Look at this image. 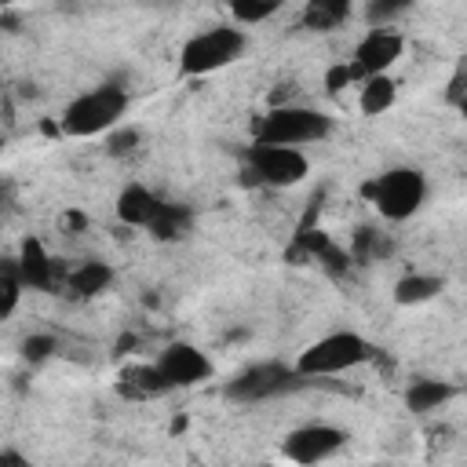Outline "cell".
<instances>
[{
	"instance_id": "1",
	"label": "cell",
	"mask_w": 467,
	"mask_h": 467,
	"mask_svg": "<svg viewBox=\"0 0 467 467\" xmlns=\"http://www.w3.org/2000/svg\"><path fill=\"white\" fill-rule=\"evenodd\" d=\"M128 106H131V95H128L124 84H117V80L95 84V88H88V91H80L66 102V109L58 113V131L69 135V139L109 135L124 124Z\"/></svg>"
},
{
	"instance_id": "2",
	"label": "cell",
	"mask_w": 467,
	"mask_h": 467,
	"mask_svg": "<svg viewBox=\"0 0 467 467\" xmlns=\"http://www.w3.org/2000/svg\"><path fill=\"white\" fill-rule=\"evenodd\" d=\"M332 135V117L317 106L306 102H274L252 120V142H270V146H314Z\"/></svg>"
},
{
	"instance_id": "3",
	"label": "cell",
	"mask_w": 467,
	"mask_h": 467,
	"mask_svg": "<svg viewBox=\"0 0 467 467\" xmlns=\"http://www.w3.org/2000/svg\"><path fill=\"white\" fill-rule=\"evenodd\" d=\"M376 358V343L354 328H336V332H325L317 336L314 343H306L299 354H296V372L310 383L317 379H328V376H343L350 368H361Z\"/></svg>"
},
{
	"instance_id": "4",
	"label": "cell",
	"mask_w": 467,
	"mask_h": 467,
	"mask_svg": "<svg viewBox=\"0 0 467 467\" xmlns=\"http://www.w3.org/2000/svg\"><path fill=\"white\" fill-rule=\"evenodd\" d=\"M365 201L372 204V212L387 223H405L412 215H420V208L427 204V175L416 168V164H394V168H383L379 175H372L365 186H361Z\"/></svg>"
},
{
	"instance_id": "5",
	"label": "cell",
	"mask_w": 467,
	"mask_h": 467,
	"mask_svg": "<svg viewBox=\"0 0 467 467\" xmlns=\"http://www.w3.org/2000/svg\"><path fill=\"white\" fill-rule=\"evenodd\" d=\"M248 51V29L234 22H215L197 33H190L179 47V73L182 77H212L226 66H234Z\"/></svg>"
},
{
	"instance_id": "6",
	"label": "cell",
	"mask_w": 467,
	"mask_h": 467,
	"mask_svg": "<svg viewBox=\"0 0 467 467\" xmlns=\"http://www.w3.org/2000/svg\"><path fill=\"white\" fill-rule=\"evenodd\" d=\"M310 175V157L306 150L292 146H270V142H252L244 150V179L266 190H292L306 182Z\"/></svg>"
},
{
	"instance_id": "7",
	"label": "cell",
	"mask_w": 467,
	"mask_h": 467,
	"mask_svg": "<svg viewBox=\"0 0 467 467\" xmlns=\"http://www.w3.org/2000/svg\"><path fill=\"white\" fill-rule=\"evenodd\" d=\"M306 383L310 379H303L296 372V365H288V361H255L226 383V398L237 405H263L274 398H288Z\"/></svg>"
},
{
	"instance_id": "8",
	"label": "cell",
	"mask_w": 467,
	"mask_h": 467,
	"mask_svg": "<svg viewBox=\"0 0 467 467\" xmlns=\"http://www.w3.org/2000/svg\"><path fill=\"white\" fill-rule=\"evenodd\" d=\"M347 441H350L347 427L328 423V420H310V423L292 427L281 438V456L292 467H321V463L336 460L347 449Z\"/></svg>"
},
{
	"instance_id": "9",
	"label": "cell",
	"mask_w": 467,
	"mask_h": 467,
	"mask_svg": "<svg viewBox=\"0 0 467 467\" xmlns=\"http://www.w3.org/2000/svg\"><path fill=\"white\" fill-rule=\"evenodd\" d=\"M153 365H157V376H161L164 390H190V387H201V383L215 379V361L197 343H186V339L168 343L153 358Z\"/></svg>"
},
{
	"instance_id": "10",
	"label": "cell",
	"mask_w": 467,
	"mask_h": 467,
	"mask_svg": "<svg viewBox=\"0 0 467 467\" xmlns=\"http://www.w3.org/2000/svg\"><path fill=\"white\" fill-rule=\"evenodd\" d=\"M405 55V36L401 29L394 26H376V29H365L350 51V66L358 73V80H368V77H383L398 66V58Z\"/></svg>"
},
{
	"instance_id": "11",
	"label": "cell",
	"mask_w": 467,
	"mask_h": 467,
	"mask_svg": "<svg viewBox=\"0 0 467 467\" xmlns=\"http://www.w3.org/2000/svg\"><path fill=\"white\" fill-rule=\"evenodd\" d=\"M161 208H164V197L153 186H146V182H124L117 190V201H113L117 223L131 226V230H150L157 223Z\"/></svg>"
},
{
	"instance_id": "12",
	"label": "cell",
	"mask_w": 467,
	"mask_h": 467,
	"mask_svg": "<svg viewBox=\"0 0 467 467\" xmlns=\"http://www.w3.org/2000/svg\"><path fill=\"white\" fill-rule=\"evenodd\" d=\"M15 263H18V274H22L26 288L47 292V288H55L58 281H66V274H58V266H55V259H51V252L44 248L40 237H26L22 248H18V255H15Z\"/></svg>"
},
{
	"instance_id": "13",
	"label": "cell",
	"mask_w": 467,
	"mask_h": 467,
	"mask_svg": "<svg viewBox=\"0 0 467 467\" xmlns=\"http://www.w3.org/2000/svg\"><path fill=\"white\" fill-rule=\"evenodd\" d=\"M452 398H456V387H452L449 379H438V376H416V379L405 387V394H401L405 409L416 412V416L438 412V409H441L445 401H452Z\"/></svg>"
},
{
	"instance_id": "14",
	"label": "cell",
	"mask_w": 467,
	"mask_h": 467,
	"mask_svg": "<svg viewBox=\"0 0 467 467\" xmlns=\"http://www.w3.org/2000/svg\"><path fill=\"white\" fill-rule=\"evenodd\" d=\"M113 266L106 263V259H84V263H77L73 270H66V288L73 292V296H80V299H95V296H102L109 285H113Z\"/></svg>"
},
{
	"instance_id": "15",
	"label": "cell",
	"mask_w": 467,
	"mask_h": 467,
	"mask_svg": "<svg viewBox=\"0 0 467 467\" xmlns=\"http://www.w3.org/2000/svg\"><path fill=\"white\" fill-rule=\"evenodd\" d=\"M445 288V277L441 274H431V270H409L394 281V303L398 306H423L431 299H438Z\"/></svg>"
},
{
	"instance_id": "16",
	"label": "cell",
	"mask_w": 467,
	"mask_h": 467,
	"mask_svg": "<svg viewBox=\"0 0 467 467\" xmlns=\"http://www.w3.org/2000/svg\"><path fill=\"white\" fill-rule=\"evenodd\" d=\"M394 102H398V80L390 73L368 77V80L358 84V109L365 117H383V113L394 109Z\"/></svg>"
},
{
	"instance_id": "17",
	"label": "cell",
	"mask_w": 467,
	"mask_h": 467,
	"mask_svg": "<svg viewBox=\"0 0 467 467\" xmlns=\"http://www.w3.org/2000/svg\"><path fill=\"white\" fill-rule=\"evenodd\" d=\"M350 15H354L350 0H310V4L303 7L299 22H303V29H310V33H332V29L347 26Z\"/></svg>"
},
{
	"instance_id": "18",
	"label": "cell",
	"mask_w": 467,
	"mask_h": 467,
	"mask_svg": "<svg viewBox=\"0 0 467 467\" xmlns=\"http://www.w3.org/2000/svg\"><path fill=\"white\" fill-rule=\"evenodd\" d=\"M190 230H193V212L182 201H164L157 223L150 226V237H157V241H182Z\"/></svg>"
},
{
	"instance_id": "19",
	"label": "cell",
	"mask_w": 467,
	"mask_h": 467,
	"mask_svg": "<svg viewBox=\"0 0 467 467\" xmlns=\"http://www.w3.org/2000/svg\"><path fill=\"white\" fill-rule=\"evenodd\" d=\"M120 390H124L128 398H157V394H168L164 383H161V376H157V365H153V361H150V365H131V368H124V372H120Z\"/></svg>"
},
{
	"instance_id": "20",
	"label": "cell",
	"mask_w": 467,
	"mask_h": 467,
	"mask_svg": "<svg viewBox=\"0 0 467 467\" xmlns=\"http://www.w3.org/2000/svg\"><path fill=\"white\" fill-rule=\"evenodd\" d=\"M281 11H285L281 0H234V4H230V22L241 26V29H252V26L270 22V18L281 15Z\"/></svg>"
},
{
	"instance_id": "21",
	"label": "cell",
	"mask_w": 467,
	"mask_h": 467,
	"mask_svg": "<svg viewBox=\"0 0 467 467\" xmlns=\"http://www.w3.org/2000/svg\"><path fill=\"white\" fill-rule=\"evenodd\" d=\"M22 292H26V281L18 274V263H15V255H7L0 263V321H7L18 310Z\"/></svg>"
},
{
	"instance_id": "22",
	"label": "cell",
	"mask_w": 467,
	"mask_h": 467,
	"mask_svg": "<svg viewBox=\"0 0 467 467\" xmlns=\"http://www.w3.org/2000/svg\"><path fill=\"white\" fill-rule=\"evenodd\" d=\"M412 4H405V0H372V4H365V22H368V29H376V26H394V18H401L405 11H409Z\"/></svg>"
},
{
	"instance_id": "23",
	"label": "cell",
	"mask_w": 467,
	"mask_h": 467,
	"mask_svg": "<svg viewBox=\"0 0 467 467\" xmlns=\"http://www.w3.org/2000/svg\"><path fill=\"white\" fill-rule=\"evenodd\" d=\"M139 139H142V131H139V128L120 124L117 131H109V135H106V153H109V157H128V153H135Z\"/></svg>"
},
{
	"instance_id": "24",
	"label": "cell",
	"mask_w": 467,
	"mask_h": 467,
	"mask_svg": "<svg viewBox=\"0 0 467 467\" xmlns=\"http://www.w3.org/2000/svg\"><path fill=\"white\" fill-rule=\"evenodd\" d=\"M350 84H361L350 62H336V66L325 69V91H328V95H339V91H347Z\"/></svg>"
},
{
	"instance_id": "25",
	"label": "cell",
	"mask_w": 467,
	"mask_h": 467,
	"mask_svg": "<svg viewBox=\"0 0 467 467\" xmlns=\"http://www.w3.org/2000/svg\"><path fill=\"white\" fill-rule=\"evenodd\" d=\"M55 350H58V339H55V336L36 332V336H26V339H22V358H26V361H47Z\"/></svg>"
},
{
	"instance_id": "26",
	"label": "cell",
	"mask_w": 467,
	"mask_h": 467,
	"mask_svg": "<svg viewBox=\"0 0 467 467\" xmlns=\"http://www.w3.org/2000/svg\"><path fill=\"white\" fill-rule=\"evenodd\" d=\"M445 99H449L452 106H460V102L467 99V66H460V69H456V77L449 80V95H445Z\"/></svg>"
},
{
	"instance_id": "27",
	"label": "cell",
	"mask_w": 467,
	"mask_h": 467,
	"mask_svg": "<svg viewBox=\"0 0 467 467\" xmlns=\"http://www.w3.org/2000/svg\"><path fill=\"white\" fill-rule=\"evenodd\" d=\"M0 467H29V456L18 445H4L0 449Z\"/></svg>"
},
{
	"instance_id": "28",
	"label": "cell",
	"mask_w": 467,
	"mask_h": 467,
	"mask_svg": "<svg viewBox=\"0 0 467 467\" xmlns=\"http://www.w3.org/2000/svg\"><path fill=\"white\" fill-rule=\"evenodd\" d=\"M456 109H460V117H463V120H467V99H463V102H460V106H456Z\"/></svg>"
},
{
	"instance_id": "29",
	"label": "cell",
	"mask_w": 467,
	"mask_h": 467,
	"mask_svg": "<svg viewBox=\"0 0 467 467\" xmlns=\"http://www.w3.org/2000/svg\"><path fill=\"white\" fill-rule=\"evenodd\" d=\"M252 467H277V463H270V460H263V463H252Z\"/></svg>"
}]
</instances>
